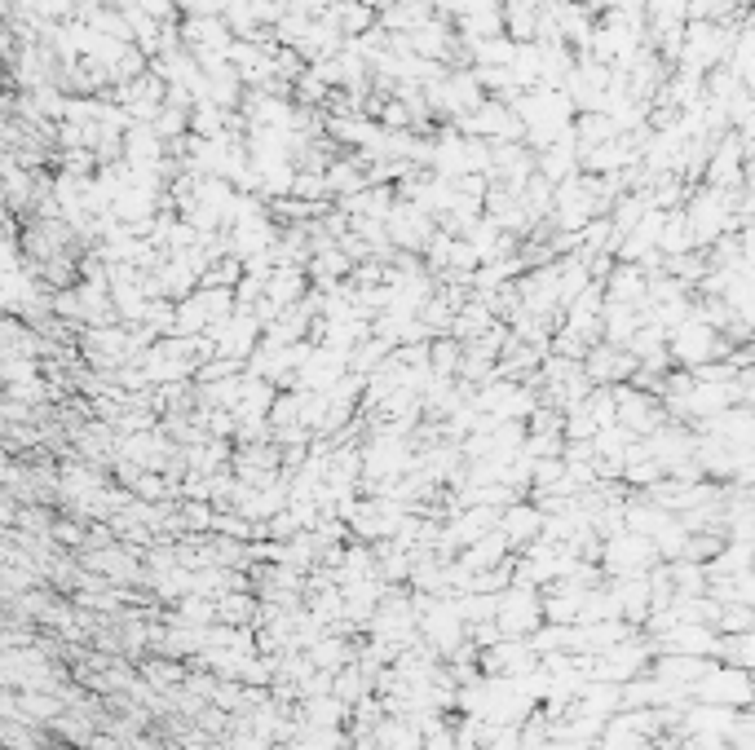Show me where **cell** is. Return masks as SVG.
Wrapping results in <instances>:
<instances>
[{
  "label": "cell",
  "mask_w": 755,
  "mask_h": 750,
  "mask_svg": "<svg viewBox=\"0 0 755 750\" xmlns=\"http://www.w3.org/2000/svg\"><path fill=\"white\" fill-rule=\"evenodd\" d=\"M535 530H539V512H530V508H517V512H508V517H504L508 543H526Z\"/></svg>",
  "instance_id": "6da1fadb"
},
{
  "label": "cell",
  "mask_w": 755,
  "mask_h": 750,
  "mask_svg": "<svg viewBox=\"0 0 755 750\" xmlns=\"http://www.w3.org/2000/svg\"><path fill=\"white\" fill-rule=\"evenodd\" d=\"M499 750H513V737H508V742H504V746H499Z\"/></svg>",
  "instance_id": "7a4b0ae2"
}]
</instances>
